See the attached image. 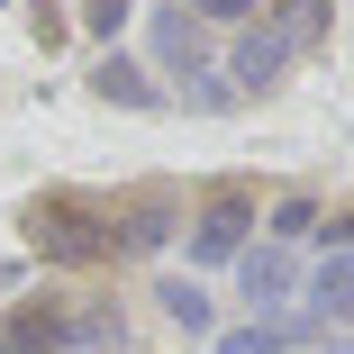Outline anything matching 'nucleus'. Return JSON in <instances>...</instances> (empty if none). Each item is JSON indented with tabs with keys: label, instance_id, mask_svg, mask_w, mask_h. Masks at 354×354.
<instances>
[{
	"label": "nucleus",
	"instance_id": "1",
	"mask_svg": "<svg viewBox=\"0 0 354 354\" xmlns=\"http://www.w3.org/2000/svg\"><path fill=\"white\" fill-rule=\"evenodd\" d=\"M236 281H245V300H263V309H272V300H281V281H291V263H281V254H245V263H236Z\"/></svg>",
	"mask_w": 354,
	"mask_h": 354
},
{
	"label": "nucleus",
	"instance_id": "4",
	"mask_svg": "<svg viewBox=\"0 0 354 354\" xmlns=\"http://www.w3.org/2000/svg\"><path fill=\"white\" fill-rule=\"evenodd\" d=\"M164 309H173L182 327H209V300H200V281H164Z\"/></svg>",
	"mask_w": 354,
	"mask_h": 354
},
{
	"label": "nucleus",
	"instance_id": "5",
	"mask_svg": "<svg viewBox=\"0 0 354 354\" xmlns=\"http://www.w3.org/2000/svg\"><path fill=\"white\" fill-rule=\"evenodd\" d=\"M100 91H118V100H155V91H146V82H136V64H118V55H109V64H100Z\"/></svg>",
	"mask_w": 354,
	"mask_h": 354
},
{
	"label": "nucleus",
	"instance_id": "2",
	"mask_svg": "<svg viewBox=\"0 0 354 354\" xmlns=\"http://www.w3.org/2000/svg\"><path fill=\"white\" fill-rule=\"evenodd\" d=\"M236 227H245V200H218V209L200 218V254H227V245H236Z\"/></svg>",
	"mask_w": 354,
	"mask_h": 354
},
{
	"label": "nucleus",
	"instance_id": "3",
	"mask_svg": "<svg viewBox=\"0 0 354 354\" xmlns=\"http://www.w3.org/2000/svg\"><path fill=\"white\" fill-rule=\"evenodd\" d=\"M272 64H281V37H245V46H236V82H245V91L272 82Z\"/></svg>",
	"mask_w": 354,
	"mask_h": 354
},
{
	"label": "nucleus",
	"instance_id": "6",
	"mask_svg": "<svg viewBox=\"0 0 354 354\" xmlns=\"http://www.w3.org/2000/svg\"><path fill=\"white\" fill-rule=\"evenodd\" d=\"M281 345V327H254V336H218V354H272Z\"/></svg>",
	"mask_w": 354,
	"mask_h": 354
}]
</instances>
